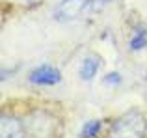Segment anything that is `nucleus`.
Returning <instances> with one entry per match:
<instances>
[{
	"label": "nucleus",
	"mask_w": 147,
	"mask_h": 138,
	"mask_svg": "<svg viewBox=\"0 0 147 138\" xmlns=\"http://www.w3.org/2000/svg\"><path fill=\"white\" fill-rule=\"evenodd\" d=\"M145 45H147V32L144 28H138L136 32H134L132 39H130V49H132V51H140Z\"/></svg>",
	"instance_id": "nucleus-7"
},
{
	"label": "nucleus",
	"mask_w": 147,
	"mask_h": 138,
	"mask_svg": "<svg viewBox=\"0 0 147 138\" xmlns=\"http://www.w3.org/2000/svg\"><path fill=\"white\" fill-rule=\"evenodd\" d=\"M61 80V75L54 66H39L30 73V82L37 86H54Z\"/></svg>",
	"instance_id": "nucleus-3"
},
{
	"label": "nucleus",
	"mask_w": 147,
	"mask_h": 138,
	"mask_svg": "<svg viewBox=\"0 0 147 138\" xmlns=\"http://www.w3.org/2000/svg\"><path fill=\"white\" fill-rule=\"evenodd\" d=\"M121 82V75L119 73H108L104 76V84H110V86H117Z\"/></svg>",
	"instance_id": "nucleus-9"
},
{
	"label": "nucleus",
	"mask_w": 147,
	"mask_h": 138,
	"mask_svg": "<svg viewBox=\"0 0 147 138\" xmlns=\"http://www.w3.org/2000/svg\"><path fill=\"white\" fill-rule=\"evenodd\" d=\"M100 127H102V121L100 120H90L88 123H84L80 136L82 138H97V135L100 133Z\"/></svg>",
	"instance_id": "nucleus-6"
},
{
	"label": "nucleus",
	"mask_w": 147,
	"mask_h": 138,
	"mask_svg": "<svg viewBox=\"0 0 147 138\" xmlns=\"http://www.w3.org/2000/svg\"><path fill=\"white\" fill-rule=\"evenodd\" d=\"M110 2L112 0H90V2H88V11H100Z\"/></svg>",
	"instance_id": "nucleus-8"
},
{
	"label": "nucleus",
	"mask_w": 147,
	"mask_h": 138,
	"mask_svg": "<svg viewBox=\"0 0 147 138\" xmlns=\"http://www.w3.org/2000/svg\"><path fill=\"white\" fill-rule=\"evenodd\" d=\"M100 67V62L97 56H88V58H84L82 66H80V78L82 80H91L95 75H97Z\"/></svg>",
	"instance_id": "nucleus-5"
},
{
	"label": "nucleus",
	"mask_w": 147,
	"mask_h": 138,
	"mask_svg": "<svg viewBox=\"0 0 147 138\" xmlns=\"http://www.w3.org/2000/svg\"><path fill=\"white\" fill-rule=\"evenodd\" d=\"M147 133V120L138 110H129L112 123L108 138H144Z\"/></svg>",
	"instance_id": "nucleus-1"
},
{
	"label": "nucleus",
	"mask_w": 147,
	"mask_h": 138,
	"mask_svg": "<svg viewBox=\"0 0 147 138\" xmlns=\"http://www.w3.org/2000/svg\"><path fill=\"white\" fill-rule=\"evenodd\" d=\"M90 0H61L54 9L56 21H73L88 7Z\"/></svg>",
	"instance_id": "nucleus-2"
},
{
	"label": "nucleus",
	"mask_w": 147,
	"mask_h": 138,
	"mask_svg": "<svg viewBox=\"0 0 147 138\" xmlns=\"http://www.w3.org/2000/svg\"><path fill=\"white\" fill-rule=\"evenodd\" d=\"M0 135H2V138H22L24 129H22L21 120L4 114L0 120Z\"/></svg>",
	"instance_id": "nucleus-4"
}]
</instances>
